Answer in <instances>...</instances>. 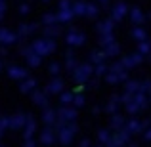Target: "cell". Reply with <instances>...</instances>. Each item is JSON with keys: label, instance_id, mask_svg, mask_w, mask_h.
Masks as SVG:
<instances>
[{"label": "cell", "instance_id": "6da1fadb", "mask_svg": "<svg viewBox=\"0 0 151 147\" xmlns=\"http://www.w3.org/2000/svg\"><path fill=\"white\" fill-rule=\"evenodd\" d=\"M78 128L75 122H65V124H55V138H58L59 143L63 145H69L71 141L75 140V136H77Z\"/></svg>", "mask_w": 151, "mask_h": 147}, {"label": "cell", "instance_id": "7a4b0ae2", "mask_svg": "<svg viewBox=\"0 0 151 147\" xmlns=\"http://www.w3.org/2000/svg\"><path fill=\"white\" fill-rule=\"evenodd\" d=\"M92 75H94L92 63H78V65L71 71V78H73V82H77V84H86Z\"/></svg>", "mask_w": 151, "mask_h": 147}, {"label": "cell", "instance_id": "3957f363", "mask_svg": "<svg viewBox=\"0 0 151 147\" xmlns=\"http://www.w3.org/2000/svg\"><path fill=\"white\" fill-rule=\"evenodd\" d=\"M31 48L37 52L38 55L46 57V55L54 54L55 48H58V44H55V40H52V38H38V40H35L33 44H31Z\"/></svg>", "mask_w": 151, "mask_h": 147}, {"label": "cell", "instance_id": "277c9868", "mask_svg": "<svg viewBox=\"0 0 151 147\" xmlns=\"http://www.w3.org/2000/svg\"><path fill=\"white\" fill-rule=\"evenodd\" d=\"M147 101H149V99H147V96H145V94L138 92V94H134V96L124 103V107H126V111H128L130 115H136V113H140L142 109H145Z\"/></svg>", "mask_w": 151, "mask_h": 147}, {"label": "cell", "instance_id": "5b68a950", "mask_svg": "<svg viewBox=\"0 0 151 147\" xmlns=\"http://www.w3.org/2000/svg\"><path fill=\"white\" fill-rule=\"evenodd\" d=\"M65 42H67L69 48H78V46H82L86 42V37H84V33H81L78 29H71V31H67V34H65Z\"/></svg>", "mask_w": 151, "mask_h": 147}, {"label": "cell", "instance_id": "8992f818", "mask_svg": "<svg viewBox=\"0 0 151 147\" xmlns=\"http://www.w3.org/2000/svg\"><path fill=\"white\" fill-rule=\"evenodd\" d=\"M21 55L25 57V61H27V65H31V67H38L42 63V55H38L37 52H35L31 46H23L21 48Z\"/></svg>", "mask_w": 151, "mask_h": 147}, {"label": "cell", "instance_id": "52a82bcc", "mask_svg": "<svg viewBox=\"0 0 151 147\" xmlns=\"http://www.w3.org/2000/svg\"><path fill=\"white\" fill-rule=\"evenodd\" d=\"M75 118H77V109L75 107H61V109L58 111V120H55V124H65V122H75Z\"/></svg>", "mask_w": 151, "mask_h": 147}, {"label": "cell", "instance_id": "ba28073f", "mask_svg": "<svg viewBox=\"0 0 151 147\" xmlns=\"http://www.w3.org/2000/svg\"><path fill=\"white\" fill-rule=\"evenodd\" d=\"M128 140H130V134L126 132L124 128L117 130V134L111 138V141L107 143V147H124L126 143H128Z\"/></svg>", "mask_w": 151, "mask_h": 147}, {"label": "cell", "instance_id": "9c48e42d", "mask_svg": "<svg viewBox=\"0 0 151 147\" xmlns=\"http://www.w3.org/2000/svg\"><path fill=\"white\" fill-rule=\"evenodd\" d=\"M121 61H122V65H124L126 69H134V67H138L142 61H144V55L138 54V52H132V54L124 55V57H122Z\"/></svg>", "mask_w": 151, "mask_h": 147}, {"label": "cell", "instance_id": "30bf717a", "mask_svg": "<svg viewBox=\"0 0 151 147\" xmlns=\"http://www.w3.org/2000/svg\"><path fill=\"white\" fill-rule=\"evenodd\" d=\"M109 71L119 77V82H126V80H128V69L122 65L121 59H119V61H115L113 65H109Z\"/></svg>", "mask_w": 151, "mask_h": 147}, {"label": "cell", "instance_id": "8fae6325", "mask_svg": "<svg viewBox=\"0 0 151 147\" xmlns=\"http://www.w3.org/2000/svg\"><path fill=\"white\" fill-rule=\"evenodd\" d=\"M126 14H128V6H126L124 2H117L113 8H111V19H113V21H121V19H124Z\"/></svg>", "mask_w": 151, "mask_h": 147}, {"label": "cell", "instance_id": "7c38bea8", "mask_svg": "<svg viewBox=\"0 0 151 147\" xmlns=\"http://www.w3.org/2000/svg\"><path fill=\"white\" fill-rule=\"evenodd\" d=\"M8 75H10V78H14V80H25V78H29V71L23 69V67H17V65L8 67Z\"/></svg>", "mask_w": 151, "mask_h": 147}, {"label": "cell", "instance_id": "4fadbf2b", "mask_svg": "<svg viewBox=\"0 0 151 147\" xmlns=\"http://www.w3.org/2000/svg\"><path fill=\"white\" fill-rule=\"evenodd\" d=\"M27 117H29V115H25V113H17V115H14V117L8 118V126H10L12 130H19V128H23V126H25V122H27Z\"/></svg>", "mask_w": 151, "mask_h": 147}, {"label": "cell", "instance_id": "5bb4252c", "mask_svg": "<svg viewBox=\"0 0 151 147\" xmlns=\"http://www.w3.org/2000/svg\"><path fill=\"white\" fill-rule=\"evenodd\" d=\"M17 40H19L17 33H12V31H8V29H0V44L2 46H12Z\"/></svg>", "mask_w": 151, "mask_h": 147}, {"label": "cell", "instance_id": "9a60e30c", "mask_svg": "<svg viewBox=\"0 0 151 147\" xmlns=\"http://www.w3.org/2000/svg\"><path fill=\"white\" fill-rule=\"evenodd\" d=\"M37 31H38L37 23H21V25H19V31H17V37L25 38V37H31L33 33H37Z\"/></svg>", "mask_w": 151, "mask_h": 147}, {"label": "cell", "instance_id": "2e32d148", "mask_svg": "<svg viewBox=\"0 0 151 147\" xmlns=\"http://www.w3.org/2000/svg\"><path fill=\"white\" fill-rule=\"evenodd\" d=\"M63 92V80L59 77H54L46 86V94H61Z\"/></svg>", "mask_w": 151, "mask_h": 147}, {"label": "cell", "instance_id": "e0dca14e", "mask_svg": "<svg viewBox=\"0 0 151 147\" xmlns=\"http://www.w3.org/2000/svg\"><path fill=\"white\" fill-rule=\"evenodd\" d=\"M124 130L130 134V136H132V134H140V132H144L145 128H144V124H142L138 118H132V120H128V122L124 124Z\"/></svg>", "mask_w": 151, "mask_h": 147}, {"label": "cell", "instance_id": "ac0fdd59", "mask_svg": "<svg viewBox=\"0 0 151 147\" xmlns=\"http://www.w3.org/2000/svg\"><path fill=\"white\" fill-rule=\"evenodd\" d=\"M40 141L44 145H52L55 141V130L52 128V126H46V128L40 132Z\"/></svg>", "mask_w": 151, "mask_h": 147}, {"label": "cell", "instance_id": "d6986e66", "mask_svg": "<svg viewBox=\"0 0 151 147\" xmlns=\"http://www.w3.org/2000/svg\"><path fill=\"white\" fill-rule=\"evenodd\" d=\"M23 136H25V140H33V134L37 132V122H35V118L31 117H27V122H25V126H23Z\"/></svg>", "mask_w": 151, "mask_h": 147}, {"label": "cell", "instance_id": "ffe728a7", "mask_svg": "<svg viewBox=\"0 0 151 147\" xmlns=\"http://www.w3.org/2000/svg\"><path fill=\"white\" fill-rule=\"evenodd\" d=\"M33 101H35V105L46 109V107H48V94L40 92V90H35V92H33Z\"/></svg>", "mask_w": 151, "mask_h": 147}, {"label": "cell", "instance_id": "44dd1931", "mask_svg": "<svg viewBox=\"0 0 151 147\" xmlns=\"http://www.w3.org/2000/svg\"><path fill=\"white\" fill-rule=\"evenodd\" d=\"M130 19H132L134 25H142V23H144L147 17H145V14H144V11H142L138 6H134L132 10H130Z\"/></svg>", "mask_w": 151, "mask_h": 147}, {"label": "cell", "instance_id": "7402d4cb", "mask_svg": "<svg viewBox=\"0 0 151 147\" xmlns=\"http://www.w3.org/2000/svg\"><path fill=\"white\" fill-rule=\"evenodd\" d=\"M42 120H44V124H55V120H58V111L55 109H50V107H46L44 113H42Z\"/></svg>", "mask_w": 151, "mask_h": 147}, {"label": "cell", "instance_id": "603a6c76", "mask_svg": "<svg viewBox=\"0 0 151 147\" xmlns=\"http://www.w3.org/2000/svg\"><path fill=\"white\" fill-rule=\"evenodd\" d=\"M61 34V27L55 23V25H46L44 27V38H52V40H55V38Z\"/></svg>", "mask_w": 151, "mask_h": 147}, {"label": "cell", "instance_id": "cb8c5ba5", "mask_svg": "<svg viewBox=\"0 0 151 147\" xmlns=\"http://www.w3.org/2000/svg\"><path fill=\"white\" fill-rule=\"evenodd\" d=\"M113 19H103V21H100L98 23V33L100 34H109V33H113Z\"/></svg>", "mask_w": 151, "mask_h": 147}, {"label": "cell", "instance_id": "d4e9b609", "mask_svg": "<svg viewBox=\"0 0 151 147\" xmlns=\"http://www.w3.org/2000/svg\"><path fill=\"white\" fill-rule=\"evenodd\" d=\"M77 65H78V63H77V55H75V52L67 50L65 52V67H67V71H73Z\"/></svg>", "mask_w": 151, "mask_h": 147}, {"label": "cell", "instance_id": "484cf974", "mask_svg": "<svg viewBox=\"0 0 151 147\" xmlns=\"http://www.w3.org/2000/svg\"><path fill=\"white\" fill-rule=\"evenodd\" d=\"M35 86H37V80H35V78H25V80L21 82V86H19V90H21L23 94H33Z\"/></svg>", "mask_w": 151, "mask_h": 147}, {"label": "cell", "instance_id": "4316f807", "mask_svg": "<svg viewBox=\"0 0 151 147\" xmlns=\"http://www.w3.org/2000/svg\"><path fill=\"white\" fill-rule=\"evenodd\" d=\"M105 59H107V54H105L103 50H100V52H92V54H90V63H92V65L105 63Z\"/></svg>", "mask_w": 151, "mask_h": 147}, {"label": "cell", "instance_id": "83f0119b", "mask_svg": "<svg viewBox=\"0 0 151 147\" xmlns=\"http://www.w3.org/2000/svg\"><path fill=\"white\" fill-rule=\"evenodd\" d=\"M121 105H122V103H121V98H119V96H113V98H111V101L107 103L105 111H107V113H111V115H115Z\"/></svg>", "mask_w": 151, "mask_h": 147}, {"label": "cell", "instance_id": "f1b7e54d", "mask_svg": "<svg viewBox=\"0 0 151 147\" xmlns=\"http://www.w3.org/2000/svg\"><path fill=\"white\" fill-rule=\"evenodd\" d=\"M58 23H69L71 19L75 17L73 15V10H58Z\"/></svg>", "mask_w": 151, "mask_h": 147}, {"label": "cell", "instance_id": "f546056e", "mask_svg": "<svg viewBox=\"0 0 151 147\" xmlns=\"http://www.w3.org/2000/svg\"><path fill=\"white\" fill-rule=\"evenodd\" d=\"M130 34H132V38H134L136 42L147 40V33H145V29H144V27H134V29H132V33H130Z\"/></svg>", "mask_w": 151, "mask_h": 147}, {"label": "cell", "instance_id": "4dcf8cb0", "mask_svg": "<svg viewBox=\"0 0 151 147\" xmlns=\"http://www.w3.org/2000/svg\"><path fill=\"white\" fill-rule=\"evenodd\" d=\"M124 124H126V120L119 113H115L113 117H111V128H113V130H122V128H124Z\"/></svg>", "mask_w": 151, "mask_h": 147}, {"label": "cell", "instance_id": "1f68e13d", "mask_svg": "<svg viewBox=\"0 0 151 147\" xmlns=\"http://www.w3.org/2000/svg\"><path fill=\"white\" fill-rule=\"evenodd\" d=\"M73 15H84L86 14V2L84 0H78V2H73Z\"/></svg>", "mask_w": 151, "mask_h": 147}, {"label": "cell", "instance_id": "d6a6232c", "mask_svg": "<svg viewBox=\"0 0 151 147\" xmlns=\"http://www.w3.org/2000/svg\"><path fill=\"white\" fill-rule=\"evenodd\" d=\"M138 54H142L145 57V55L151 54V40H142L138 42Z\"/></svg>", "mask_w": 151, "mask_h": 147}, {"label": "cell", "instance_id": "836d02e7", "mask_svg": "<svg viewBox=\"0 0 151 147\" xmlns=\"http://www.w3.org/2000/svg\"><path fill=\"white\" fill-rule=\"evenodd\" d=\"M100 46H101V50L103 48H107V46H111L115 42V37H113V33H109V34H100Z\"/></svg>", "mask_w": 151, "mask_h": 147}, {"label": "cell", "instance_id": "e575fe53", "mask_svg": "<svg viewBox=\"0 0 151 147\" xmlns=\"http://www.w3.org/2000/svg\"><path fill=\"white\" fill-rule=\"evenodd\" d=\"M103 52L107 54V57H115V55L121 54V44H117V42H113L111 46H107V48H103Z\"/></svg>", "mask_w": 151, "mask_h": 147}, {"label": "cell", "instance_id": "d590c367", "mask_svg": "<svg viewBox=\"0 0 151 147\" xmlns=\"http://www.w3.org/2000/svg\"><path fill=\"white\" fill-rule=\"evenodd\" d=\"M73 92H61L59 94V103H61L63 107H69L71 103H73Z\"/></svg>", "mask_w": 151, "mask_h": 147}, {"label": "cell", "instance_id": "8d00e7d4", "mask_svg": "<svg viewBox=\"0 0 151 147\" xmlns=\"http://www.w3.org/2000/svg\"><path fill=\"white\" fill-rule=\"evenodd\" d=\"M107 71H109V65H107V63H100V65H94V75H96V78L105 77Z\"/></svg>", "mask_w": 151, "mask_h": 147}, {"label": "cell", "instance_id": "74e56055", "mask_svg": "<svg viewBox=\"0 0 151 147\" xmlns=\"http://www.w3.org/2000/svg\"><path fill=\"white\" fill-rule=\"evenodd\" d=\"M138 92H140V82L138 80H126V94L134 96Z\"/></svg>", "mask_w": 151, "mask_h": 147}, {"label": "cell", "instance_id": "f35d334b", "mask_svg": "<svg viewBox=\"0 0 151 147\" xmlns=\"http://www.w3.org/2000/svg\"><path fill=\"white\" fill-rule=\"evenodd\" d=\"M111 138H113V136H111L109 130H100V132H98V140H100L101 145H107L111 141Z\"/></svg>", "mask_w": 151, "mask_h": 147}, {"label": "cell", "instance_id": "ab89813d", "mask_svg": "<svg viewBox=\"0 0 151 147\" xmlns=\"http://www.w3.org/2000/svg\"><path fill=\"white\" fill-rule=\"evenodd\" d=\"M84 103H86V98L82 96V94H75V96H73V103H71V105H73L75 109H81V107H84Z\"/></svg>", "mask_w": 151, "mask_h": 147}, {"label": "cell", "instance_id": "60d3db41", "mask_svg": "<svg viewBox=\"0 0 151 147\" xmlns=\"http://www.w3.org/2000/svg\"><path fill=\"white\" fill-rule=\"evenodd\" d=\"M98 14H100V10H98L96 4H88V2H86V14H84V17L92 19V17H96Z\"/></svg>", "mask_w": 151, "mask_h": 147}, {"label": "cell", "instance_id": "b9f144b4", "mask_svg": "<svg viewBox=\"0 0 151 147\" xmlns=\"http://www.w3.org/2000/svg\"><path fill=\"white\" fill-rule=\"evenodd\" d=\"M58 23V15L55 14H46L42 17V25H55Z\"/></svg>", "mask_w": 151, "mask_h": 147}, {"label": "cell", "instance_id": "7bdbcfd3", "mask_svg": "<svg viewBox=\"0 0 151 147\" xmlns=\"http://www.w3.org/2000/svg\"><path fill=\"white\" fill-rule=\"evenodd\" d=\"M48 71H50V75H54V77H59V73H61V63L52 61L50 67H48Z\"/></svg>", "mask_w": 151, "mask_h": 147}, {"label": "cell", "instance_id": "ee69618b", "mask_svg": "<svg viewBox=\"0 0 151 147\" xmlns=\"http://www.w3.org/2000/svg\"><path fill=\"white\" fill-rule=\"evenodd\" d=\"M103 78H105L109 84H119V77H117L115 73H111V71H107V75H105Z\"/></svg>", "mask_w": 151, "mask_h": 147}, {"label": "cell", "instance_id": "f6af8a7d", "mask_svg": "<svg viewBox=\"0 0 151 147\" xmlns=\"http://www.w3.org/2000/svg\"><path fill=\"white\" fill-rule=\"evenodd\" d=\"M73 8V0H59L58 10H71Z\"/></svg>", "mask_w": 151, "mask_h": 147}, {"label": "cell", "instance_id": "bcb514c9", "mask_svg": "<svg viewBox=\"0 0 151 147\" xmlns=\"http://www.w3.org/2000/svg\"><path fill=\"white\" fill-rule=\"evenodd\" d=\"M6 128H10L8 126V117H0V134H4Z\"/></svg>", "mask_w": 151, "mask_h": 147}, {"label": "cell", "instance_id": "7dc6e473", "mask_svg": "<svg viewBox=\"0 0 151 147\" xmlns=\"http://www.w3.org/2000/svg\"><path fill=\"white\" fill-rule=\"evenodd\" d=\"M29 11H31V6H29V4H21V6H19V14H21V15H27Z\"/></svg>", "mask_w": 151, "mask_h": 147}, {"label": "cell", "instance_id": "c3c4849f", "mask_svg": "<svg viewBox=\"0 0 151 147\" xmlns=\"http://www.w3.org/2000/svg\"><path fill=\"white\" fill-rule=\"evenodd\" d=\"M4 15H6V2H0V21L4 19Z\"/></svg>", "mask_w": 151, "mask_h": 147}, {"label": "cell", "instance_id": "681fc988", "mask_svg": "<svg viewBox=\"0 0 151 147\" xmlns=\"http://www.w3.org/2000/svg\"><path fill=\"white\" fill-rule=\"evenodd\" d=\"M23 147H37V143H35L33 140H25V143H23Z\"/></svg>", "mask_w": 151, "mask_h": 147}, {"label": "cell", "instance_id": "f907efd6", "mask_svg": "<svg viewBox=\"0 0 151 147\" xmlns=\"http://www.w3.org/2000/svg\"><path fill=\"white\" fill-rule=\"evenodd\" d=\"M144 138L147 141H151V128H147V130H144Z\"/></svg>", "mask_w": 151, "mask_h": 147}, {"label": "cell", "instance_id": "816d5d0a", "mask_svg": "<svg viewBox=\"0 0 151 147\" xmlns=\"http://www.w3.org/2000/svg\"><path fill=\"white\" fill-rule=\"evenodd\" d=\"M81 147H90V140H88V138L81 140Z\"/></svg>", "mask_w": 151, "mask_h": 147}, {"label": "cell", "instance_id": "f5cc1de1", "mask_svg": "<svg viewBox=\"0 0 151 147\" xmlns=\"http://www.w3.org/2000/svg\"><path fill=\"white\" fill-rule=\"evenodd\" d=\"M90 82V86H92V88H94V86H98V78H94V80H88Z\"/></svg>", "mask_w": 151, "mask_h": 147}, {"label": "cell", "instance_id": "db71d44e", "mask_svg": "<svg viewBox=\"0 0 151 147\" xmlns=\"http://www.w3.org/2000/svg\"><path fill=\"white\" fill-rule=\"evenodd\" d=\"M98 2H101V4H107V2H109V0H98Z\"/></svg>", "mask_w": 151, "mask_h": 147}, {"label": "cell", "instance_id": "11a10c76", "mask_svg": "<svg viewBox=\"0 0 151 147\" xmlns=\"http://www.w3.org/2000/svg\"><path fill=\"white\" fill-rule=\"evenodd\" d=\"M0 71H2V61H0Z\"/></svg>", "mask_w": 151, "mask_h": 147}, {"label": "cell", "instance_id": "9f6ffc18", "mask_svg": "<svg viewBox=\"0 0 151 147\" xmlns=\"http://www.w3.org/2000/svg\"><path fill=\"white\" fill-rule=\"evenodd\" d=\"M147 57H149V61H151V54H149V55H147Z\"/></svg>", "mask_w": 151, "mask_h": 147}, {"label": "cell", "instance_id": "6f0895ef", "mask_svg": "<svg viewBox=\"0 0 151 147\" xmlns=\"http://www.w3.org/2000/svg\"><path fill=\"white\" fill-rule=\"evenodd\" d=\"M130 147H138V145H130Z\"/></svg>", "mask_w": 151, "mask_h": 147}, {"label": "cell", "instance_id": "680465c9", "mask_svg": "<svg viewBox=\"0 0 151 147\" xmlns=\"http://www.w3.org/2000/svg\"><path fill=\"white\" fill-rule=\"evenodd\" d=\"M0 2H6V0H0Z\"/></svg>", "mask_w": 151, "mask_h": 147}, {"label": "cell", "instance_id": "91938a15", "mask_svg": "<svg viewBox=\"0 0 151 147\" xmlns=\"http://www.w3.org/2000/svg\"><path fill=\"white\" fill-rule=\"evenodd\" d=\"M42 2H48V0H42Z\"/></svg>", "mask_w": 151, "mask_h": 147}, {"label": "cell", "instance_id": "94428289", "mask_svg": "<svg viewBox=\"0 0 151 147\" xmlns=\"http://www.w3.org/2000/svg\"><path fill=\"white\" fill-rule=\"evenodd\" d=\"M149 19H151V14H149Z\"/></svg>", "mask_w": 151, "mask_h": 147}, {"label": "cell", "instance_id": "6125c7cd", "mask_svg": "<svg viewBox=\"0 0 151 147\" xmlns=\"http://www.w3.org/2000/svg\"><path fill=\"white\" fill-rule=\"evenodd\" d=\"M0 136H2V134H0Z\"/></svg>", "mask_w": 151, "mask_h": 147}, {"label": "cell", "instance_id": "be15d7a7", "mask_svg": "<svg viewBox=\"0 0 151 147\" xmlns=\"http://www.w3.org/2000/svg\"><path fill=\"white\" fill-rule=\"evenodd\" d=\"M0 147H2V145H0Z\"/></svg>", "mask_w": 151, "mask_h": 147}]
</instances>
